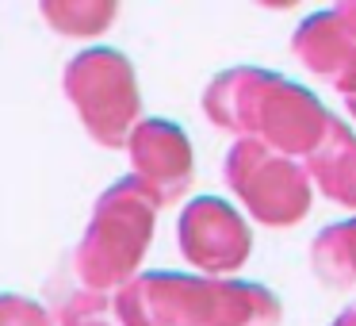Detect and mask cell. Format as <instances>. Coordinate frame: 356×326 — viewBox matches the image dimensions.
I'll list each match as a JSON object with an SVG mask.
<instances>
[{"label":"cell","mask_w":356,"mask_h":326,"mask_svg":"<svg viewBox=\"0 0 356 326\" xmlns=\"http://www.w3.org/2000/svg\"><path fill=\"white\" fill-rule=\"evenodd\" d=\"M203 108L238 142H261L284 157H310L333 123L314 93L253 65L218 73L203 93Z\"/></svg>","instance_id":"cell-1"},{"label":"cell","mask_w":356,"mask_h":326,"mask_svg":"<svg viewBox=\"0 0 356 326\" xmlns=\"http://www.w3.org/2000/svg\"><path fill=\"white\" fill-rule=\"evenodd\" d=\"M123 326H276L280 300L264 284L146 272L119 292Z\"/></svg>","instance_id":"cell-2"},{"label":"cell","mask_w":356,"mask_h":326,"mask_svg":"<svg viewBox=\"0 0 356 326\" xmlns=\"http://www.w3.org/2000/svg\"><path fill=\"white\" fill-rule=\"evenodd\" d=\"M161 203L146 192L134 177L115 180L108 192L96 200V211L88 219V231L81 238L77 277L88 292H123L131 284L138 261L146 257V246L154 238V215Z\"/></svg>","instance_id":"cell-3"},{"label":"cell","mask_w":356,"mask_h":326,"mask_svg":"<svg viewBox=\"0 0 356 326\" xmlns=\"http://www.w3.org/2000/svg\"><path fill=\"white\" fill-rule=\"evenodd\" d=\"M65 96L77 108L85 131L100 146H123L138 127V81L134 65L119 50L88 47L65 65Z\"/></svg>","instance_id":"cell-4"},{"label":"cell","mask_w":356,"mask_h":326,"mask_svg":"<svg viewBox=\"0 0 356 326\" xmlns=\"http://www.w3.org/2000/svg\"><path fill=\"white\" fill-rule=\"evenodd\" d=\"M226 185L238 192L249 215L264 226H291L310 208V173L261 142H234L226 154Z\"/></svg>","instance_id":"cell-5"},{"label":"cell","mask_w":356,"mask_h":326,"mask_svg":"<svg viewBox=\"0 0 356 326\" xmlns=\"http://www.w3.org/2000/svg\"><path fill=\"white\" fill-rule=\"evenodd\" d=\"M249 226L226 200L200 196L180 215V249L192 265H200L211 277L234 272L249 257Z\"/></svg>","instance_id":"cell-6"},{"label":"cell","mask_w":356,"mask_h":326,"mask_svg":"<svg viewBox=\"0 0 356 326\" xmlns=\"http://www.w3.org/2000/svg\"><path fill=\"white\" fill-rule=\"evenodd\" d=\"M127 154L134 165V180L157 203L180 200L192 185V146L177 123L142 119L127 139Z\"/></svg>","instance_id":"cell-7"},{"label":"cell","mask_w":356,"mask_h":326,"mask_svg":"<svg viewBox=\"0 0 356 326\" xmlns=\"http://www.w3.org/2000/svg\"><path fill=\"white\" fill-rule=\"evenodd\" d=\"M295 54L307 70L333 81L345 100L356 96V27L341 8L302 20V27L295 31Z\"/></svg>","instance_id":"cell-8"},{"label":"cell","mask_w":356,"mask_h":326,"mask_svg":"<svg viewBox=\"0 0 356 326\" xmlns=\"http://www.w3.org/2000/svg\"><path fill=\"white\" fill-rule=\"evenodd\" d=\"M307 173L333 203L356 208V134L341 119H333L322 146L307 157Z\"/></svg>","instance_id":"cell-9"},{"label":"cell","mask_w":356,"mask_h":326,"mask_svg":"<svg viewBox=\"0 0 356 326\" xmlns=\"http://www.w3.org/2000/svg\"><path fill=\"white\" fill-rule=\"evenodd\" d=\"M314 272L333 288H353L356 284V219L337 223L322 231L310 246Z\"/></svg>","instance_id":"cell-10"},{"label":"cell","mask_w":356,"mask_h":326,"mask_svg":"<svg viewBox=\"0 0 356 326\" xmlns=\"http://www.w3.org/2000/svg\"><path fill=\"white\" fill-rule=\"evenodd\" d=\"M42 12L62 35H100L115 20V4H92V0H62V4L50 0L42 4Z\"/></svg>","instance_id":"cell-11"},{"label":"cell","mask_w":356,"mask_h":326,"mask_svg":"<svg viewBox=\"0 0 356 326\" xmlns=\"http://www.w3.org/2000/svg\"><path fill=\"white\" fill-rule=\"evenodd\" d=\"M0 326H54L47 307H39L35 300L24 295H0Z\"/></svg>","instance_id":"cell-12"},{"label":"cell","mask_w":356,"mask_h":326,"mask_svg":"<svg viewBox=\"0 0 356 326\" xmlns=\"http://www.w3.org/2000/svg\"><path fill=\"white\" fill-rule=\"evenodd\" d=\"M333 326H356V303H353V307L341 311V315L333 318Z\"/></svg>","instance_id":"cell-13"},{"label":"cell","mask_w":356,"mask_h":326,"mask_svg":"<svg viewBox=\"0 0 356 326\" xmlns=\"http://www.w3.org/2000/svg\"><path fill=\"white\" fill-rule=\"evenodd\" d=\"M73 326H111V323L104 315H96V318H85V323H73Z\"/></svg>","instance_id":"cell-14"},{"label":"cell","mask_w":356,"mask_h":326,"mask_svg":"<svg viewBox=\"0 0 356 326\" xmlns=\"http://www.w3.org/2000/svg\"><path fill=\"white\" fill-rule=\"evenodd\" d=\"M348 108H353V116H356V96H348Z\"/></svg>","instance_id":"cell-15"}]
</instances>
